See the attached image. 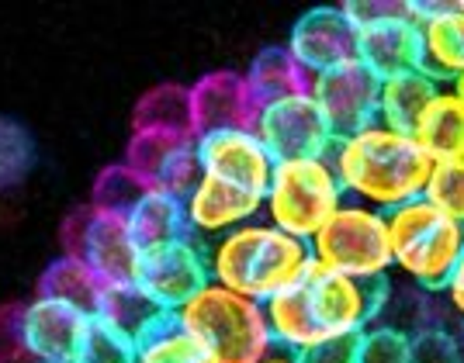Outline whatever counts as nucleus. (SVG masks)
Returning a JSON list of instances; mask_svg holds the SVG:
<instances>
[{
	"instance_id": "obj_1",
	"label": "nucleus",
	"mask_w": 464,
	"mask_h": 363,
	"mask_svg": "<svg viewBox=\"0 0 464 363\" xmlns=\"http://www.w3.org/2000/svg\"><path fill=\"white\" fill-rule=\"evenodd\" d=\"M385 305V281H353L312 263L302 281L267 301L274 343L298 353L336 336H361Z\"/></svg>"
},
{
	"instance_id": "obj_2",
	"label": "nucleus",
	"mask_w": 464,
	"mask_h": 363,
	"mask_svg": "<svg viewBox=\"0 0 464 363\" xmlns=\"http://www.w3.org/2000/svg\"><path fill=\"white\" fill-rule=\"evenodd\" d=\"M329 163L343 184V194L357 205L392 211L426 194L437 159L406 132L382 121L333 142Z\"/></svg>"
},
{
	"instance_id": "obj_3",
	"label": "nucleus",
	"mask_w": 464,
	"mask_h": 363,
	"mask_svg": "<svg viewBox=\"0 0 464 363\" xmlns=\"http://www.w3.org/2000/svg\"><path fill=\"white\" fill-rule=\"evenodd\" d=\"M205 253H208V270H212L215 284L229 287L260 305H267L295 281H302L315 263L305 239H295L271 222L239 225L212 239V246Z\"/></svg>"
},
{
	"instance_id": "obj_4",
	"label": "nucleus",
	"mask_w": 464,
	"mask_h": 363,
	"mask_svg": "<svg viewBox=\"0 0 464 363\" xmlns=\"http://www.w3.org/2000/svg\"><path fill=\"white\" fill-rule=\"evenodd\" d=\"M177 322L208 346L215 363H260L277 346L267 322V308L215 281L177 311Z\"/></svg>"
},
{
	"instance_id": "obj_5",
	"label": "nucleus",
	"mask_w": 464,
	"mask_h": 363,
	"mask_svg": "<svg viewBox=\"0 0 464 363\" xmlns=\"http://www.w3.org/2000/svg\"><path fill=\"white\" fill-rule=\"evenodd\" d=\"M392 260L412 284L447 291V281L464 256V222H454L426 197L385 211Z\"/></svg>"
},
{
	"instance_id": "obj_6",
	"label": "nucleus",
	"mask_w": 464,
	"mask_h": 363,
	"mask_svg": "<svg viewBox=\"0 0 464 363\" xmlns=\"http://www.w3.org/2000/svg\"><path fill=\"white\" fill-rule=\"evenodd\" d=\"M343 205H347V194L329 156L285 159L274 167L271 187L264 197V222H271L295 239L312 243Z\"/></svg>"
},
{
	"instance_id": "obj_7",
	"label": "nucleus",
	"mask_w": 464,
	"mask_h": 363,
	"mask_svg": "<svg viewBox=\"0 0 464 363\" xmlns=\"http://www.w3.org/2000/svg\"><path fill=\"white\" fill-rule=\"evenodd\" d=\"M309 246L319 267L353 281H385V273L395 267L385 211L357 201H347L336 211Z\"/></svg>"
},
{
	"instance_id": "obj_8",
	"label": "nucleus",
	"mask_w": 464,
	"mask_h": 363,
	"mask_svg": "<svg viewBox=\"0 0 464 363\" xmlns=\"http://www.w3.org/2000/svg\"><path fill=\"white\" fill-rule=\"evenodd\" d=\"M253 132L260 135V142L271 149L277 163L329 156L333 142H336V132H333V125L323 115L319 100L312 97V91L260 108Z\"/></svg>"
},
{
	"instance_id": "obj_9",
	"label": "nucleus",
	"mask_w": 464,
	"mask_h": 363,
	"mask_svg": "<svg viewBox=\"0 0 464 363\" xmlns=\"http://www.w3.org/2000/svg\"><path fill=\"white\" fill-rule=\"evenodd\" d=\"M312 97L319 100L323 115L333 125L336 139L353 135L378 121V104H382V77L364 66L361 59L336 66L329 73L312 77Z\"/></svg>"
},
{
	"instance_id": "obj_10",
	"label": "nucleus",
	"mask_w": 464,
	"mask_h": 363,
	"mask_svg": "<svg viewBox=\"0 0 464 363\" xmlns=\"http://www.w3.org/2000/svg\"><path fill=\"white\" fill-rule=\"evenodd\" d=\"M136 284L167 311H180L205 284H212L208 253L194 239H180L170 246L146 249L139 260Z\"/></svg>"
},
{
	"instance_id": "obj_11",
	"label": "nucleus",
	"mask_w": 464,
	"mask_h": 363,
	"mask_svg": "<svg viewBox=\"0 0 464 363\" xmlns=\"http://www.w3.org/2000/svg\"><path fill=\"white\" fill-rule=\"evenodd\" d=\"M288 53L309 77H319L361 59V28L347 18L343 7H312L295 21Z\"/></svg>"
},
{
	"instance_id": "obj_12",
	"label": "nucleus",
	"mask_w": 464,
	"mask_h": 363,
	"mask_svg": "<svg viewBox=\"0 0 464 363\" xmlns=\"http://www.w3.org/2000/svg\"><path fill=\"white\" fill-rule=\"evenodd\" d=\"M198 159L205 177H218L232 187L267 197L271 177L277 159L271 149L260 142V135L253 129H239V132H215L198 139Z\"/></svg>"
},
{
	"instance_id": "obj_13",
	"label": "nucleus",
	"mask_w": 464,
	"mask_h": 363,
	"mask_svg": "<svg viewBox=\"0 0 464 363\" xmlns=\"http://www.w3.org/2000/svg\"><path fill=\"white\" fill-rule=\"evenodd\" d=\"M91 315L53 298H35L18 311V339L35 363H77L91 332Z\"/></svg>"
},
{
	"instance_id": "obj_14",
	"label": "nucleus",
	"mask_w": 464,
	"mask_h": 363,
	"mask_svg": "<svg viewBox=\"0 0 464 363\" xmlns=\"http://www.w3.org/2000/svg\"><path fill=\"white\" fill-rule=\"evenodd\" d=\"M191 115L194 135H215V132H239L253 129L260 104L253 100V91L246 83V73L232 70H215L205 73L191 87Z\"/></svg>"
},
{
	"instance_id": "obj_15",
	"label": "nucleus",
	"mask_w": 464,
	"mask_h": 363,
	"mask_svg": "<svg viewBox=\"0 0 464 363\" xmlns=\"http://www.w3.org/2000/svg\"><path fill=\"white\" fill-rule=\"evenodd\" d=\"M77 260H83L104 284H136L142 249L132 239L129 218L91 208L87 229H83V243L77 249Z\"/></svg>"
},
{
	"instance_id": "obj_16",
	"label": "nucleus",
	"mask_w": 464,
	"mask_h": 363,
	"mask_svg": "<svg viewBox=\"0 0 464 363\" xmlns=\"http://www.w3.org/2000/svg\"><path fill=\"white\" fill-rule=\"evenodd\" d=\"M184 211H188L191 235L218 239L239 225L256 222V215L264 211V197L243 191V187H232L218 177H201V184L184 201Z\"/></svg>"
},
{
	"instance_id": "obj_17",
	"label": "nucleus",
	"mask_w": 464,
	"mask_h": 363,
	"mask_svg": "<svg viewBox=\"0 0 464 363\" xmlns=\"http://www.w3.org/2000/svg\"><path fill=\"white\" fill-rule=\"evenodd\" d=\"M423 73L440 87L464 77V11L461 4H420Z\"/></svg>"
},
{
	"instance_id": "obj_18",
	"label": "nucleus",
	"mask_w": 464,
	"mask_h": 363,
	"mask_svg": "<svg viewBox=\"0 0 464 363\" xmlns=\"http://www.w3.org/2000/svg\"><path fill=\"white\" fill-rule=\"evenodd\" d=\"M420 14L416 18H392L364 24L361 28V62L371 66L382 80L423 70Z\"/></svg>"
},
{
	"instance_id": "obj_19",
	"label": "nucleus",
	"mask_w": 464,
	"mask_h": 363,
	"mask_svg": "<svg viewBox=\"0 0 464 363\" xmlns=\"http://www.w3.org/2000/svg\"><path fill=\"white\" fill-rule=\"evenodd\" d=\"M97 322L115 329L118 336H125L129 343H146L153 332L174 319V311L153 301L139 284H104L101 305H97Z\"/></svg>"
},
{
	"instance_id": "obj_20",
	"label": "nucleus",
	"mask_w": 464,
	"mask_h": 363,
	"mask_svg": "<svg viewBox=\"0 0 464 363\" xmlns=\"http://www.w3.org/2000/svg\"><path fill=\"white\" fill-rule=\"evenodd\" d=\"M444 87L433 77H426L423 70L412 73H399V77L382 80V104H378V121L395 129V132L412 135L423 111L433 104V97Z\"/></svg>"
},
{
	"instance_id": "obj_21",
	"label": "nucleus",
	"mask_w": 464,
	"mask_h": 363,
	"mask_svg": "<svg viewBox=\"0 0 464 363\" xmlns=\"http://www.w3.org/2000/svg\"><path fill=\"white\" fill-rule=\"evenodd\" d=\"M129 229H132V239H136V246L142 253L170 246V243H180V239H194L184 201H177V197L163 191H150L139 201L136 211L129 215Z\"/></svg>"
},
{
	"instance_id": "obj_22",
	"label": "nucleus",
	"mask_w": 464,
	"mask_h": 363,
	"mask_svg": "<svg viewBox=\"0 0 464 363\" xmlns=\"http://www.w3.org/2000/svg\"><path fill=\"white\" fill-rule=\"evenodd\" d=\"M246 83H250L253 100L260 108L312 91V77L298 66V59L288 53V45H271V49L256 53L253 66L246 70Z\"/></svg>"
},
{
	"instance_id": "obj_23",
	"label": "nucleus",
	"mask_w": 464,
	"mask_h": 363,
	"mask_svg": "<svg viewBox=\"0 0 464 363\" xmlns=\"http://www.w3.org/2000/svg\"><path fill=\"white\" fill-rule=\"evenodd\" d=\"M412 139H416L437 163H440V159H461L464 156V104H461V97L454 94L450 87H444L440 94L433 97V104L423 111Z\"/></svg>"
},
{
	"instance_id": "obj_24",
	"label": "nucleus",
	"mask_w": 464,
	"mask_h": 363,
	"mask_svg": "<svg viewBox=\"0 0 464 363\" xmlns=\"http://www.w3.org/2000/svg\"><path fill=\"white\" fill-rule=\"evenodd\" d=\"M101 294H104V281L77 256H59L56 263L45 267L39 281V298H53V301H63V305H73L80 311H87L91 319L97 315Z\"/></svg>"
},
{
	"instance_id": "obj_25",
	"label": "nucleus",
	"mask_w": 464,
	"mask_h": 363,
	"mask_svg": "<svg viewBox=\"0 0 464 363\" xmlns=\"http://www.w3.org/2000/svg\"><path fill=\"white\" fill-rule=\"evenodd\" d=\"M136 132H184L194 135V115H191V91L188 87H156L142 97L132 111Z\"/></svg>"
},
{
	"instance_id": "obj_26",
	"label": "nucleus",
	"mask_w": 464,
	"mask_h": 363,
	"mask_svg": "<svg viewBox=\"0 0 464 363\" xmlns=\"http://www.w3.org/2000/svg\"><path fill=\"white\" fill-rule=\"evenodd\" d=\"M198 142V135L184 132H132V142L125 149V163L153 187L160 180V173L170 167V159L177 153H184L188 146Z\"/></svg>"
},
{
	"instance_id": "obj_27",
	"label": "nucleus",
	"mask_w": 464,
	"mask_h": 363,
	"mask_svg": "<svg viewBox=\"0 0 464 363\" xmlns=\"http://www.w3.org/2000/svg\"><path fill=\"white\" fill-rule=\"evenodd\" d=\"M153 191L142 177H139L129 163H115L94 180V194H91V208L108 211V215H132L136 205Z\"/></svg>"
},
{
	"instance_id": "obj_28",
	"label": "nucleus",
	"mask_w": 464,
	"mask_h": 363,
	"mask_svg": "<svg viewBox=\"0 0 464 363\" xmlns=\"http://www.w3.org/2000/svg\"><path fill=\"white\" fill-rule=\"evenodd\" d=\"M136 363H215L208 346L194 339L184 325L177 322V315L153 332L146 343H139Z\"/></svg>"
},
{
	"instance_id": "obj_29",
	"label": "nucleus",
	"mask_w": 464,
	"mask_h": 363,
	"mask_svg": "<svg viewBox=\"0 0 464 363\" xmlns=\"http://www.w3.org/2000/svg\"><path fill=\"white\" fill-rule=\"evenodd\" d=\"M35 163V142L24 125L0 118V191L21 184Z\"/></svg>"
},
{
	"instance_id": "obj_30",
	"label": "nucleus",
	"mask_w": 464,
	"mask_h": 363,
	"mask_svg": "<svg viewBox=\"0 0 464 363\" xmlns=\"http://www.w3.org/2000/svg\"><path fill=\"white\" fill-rule=\"evenodd\" d=\"M423 197L440 215L464 222V159H440L433 167V177L426 184Z\"/></svg>"
},
{
	"instance_id": "obj_31",
	"label": "nucleus",
	"mask_w": 464,
	"mask_h": 363,
	"mask_svg": "<svg viewBox=\"0 0 464 363\" xmlns=\"http://www.w3.org/2000/svg\"><path fill=\"white\" fill-rule=\"evenodd\" d=\"M361 363H412V339L402 329L371 325L361 332Z\"/></svg>"
},
{
	"instance_id": "obj_32",
	"label": "nucleus",
	"mask_w": 464,
	"mask_h": 363,
	"mask_svg": "<svg viewBox=\"0 0 464 363\" xmlns=\"http://www.w3.org/2000/svg\"><path fill=\"white\" fill-rule=\"evenodd\" d=\"M136 353H139L136 343H129L125 336H118L115 329H108L104 322L94 319L77 363H136Z\"/></svg>"
},
{
	"instance_id": "obj_33",
	"label": "nucleus",
	"mask_w": 464,
	"mask_h": 363,
	"mask_svg": "<svg viewBox=\"0 0 464 363\" xmlns=\"http://www.w3.org/2000/svg\"><path fill=\"white\" fill-rule=\"evenodd\" d=\"M347 11V18L364 28V24H374V21H392V18H416L420 14V4L416 0H350V4H340Z\"/></svg>"
},
{
	"instance_id": "obj_34",
	"label": "nucleus",
	"mask_w": 464,
	"mask_h": 363,
	"mask_svg": "<svg viewBox=\"0 0 464 363\" xmlns=\"http://www.w3.org/2000/svg\"><path fill=\"white\" fill-rule=\"evenodd\" d=\"M295 363H361V336H336L291 353Z\"/></svg>"
},
{
	"instance_id": "obj_35",
	"label": "nucleus",
	"mask_w": 464,
	"mask_h": 363,
	"mask_svg": "<svg viewBox=\"0 0 464 363\" xmlns=\"http://www.w3.org/2000/svg\"><path fill=\"white\" fill-rule=\"evenodd\" d=\"M461 346L447 332H423L412 339V363H461Z\"/></svg>"
},
{
	"instance_id": "obj_36",
	"label": "nucleus",
	"mask_w": 464,
	"mask_h": 363,
	"mask_svg": "<svg viewBox=\"0 0 464 363\" xmlns=\"http://www.w3.org/2000/svg\"><path fill=\"white\" fill-rule=\"evenodd\" d=\"M444 294H447V301H450V308L464 319V256H461V263L454 267V273H450Z\"/></svg>"
},
{
	"instance_id": "obj_37",
	"label": "nucleus",
	"mask_w": 464,
	"mask_h": 363,
	"mask_svg": "<svg viewBox=\"0 0 464 363\" xmlns=\"http://www.w3.org/2000/svg\"><path fill=\"white\" fill-rule=\"evenodd\" d=\"M260 363H295V357H291V353H271L267 360H260Z\"/></svg>"
},
{
	"instance_id": "obj_38",
	"label": "nucleus",
	"mask_w": 464,
	"mask_h": 363,
	"mask_svg": "<svg viewBox=\"0 0 464 363\" xmlns=\"http://www.w3.org/2000/svg\"><path fill=\"white\" fill-rule=\"evenodd\" d=\"M450 91H454V94L461 97V104H464V77H461V80H454V83H450Z\"/></svg>"
},
{
	"instance_id": "obj_39",
	"label": "nucleus",
	"mask_w": 464,
	"mask_h": 363,
	"mask_svg": "<svg viewBox=\"0 0 464 363\" xmlns=\"http://www.w3.org/2000/svg\"><path fill=\"white\" fill-rule=\"evenodd\" d=\"M458 4H461V11H464V0H458Z\"/></svg>"
},
{
	"instance_id": "obj_40",
	"label": "nucleus",
	"mask_w": 464,
	"mask_h": 363,
	"mask_svg": "<svg viewBox=\"0 0 464 363\" xmlns=\"http://www.w3.org/2000/svg\"><path fill=\"white\" fill-rule=\"evenodd\" d=\"M461 159H464V156H461Z\"/></svg>"
}]
</instances>
